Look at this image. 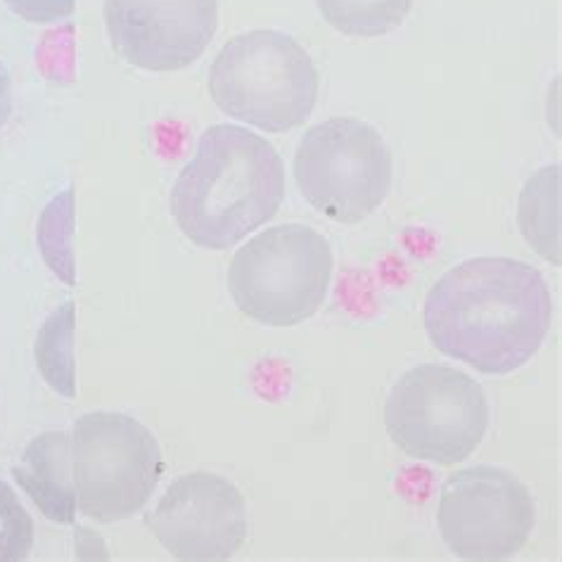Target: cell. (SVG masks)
<instances>
[{"label": "cell", "instance_id": "1", "mask_svg": "<svg viewBox=\"0 0 562 562\" xmlns=\"http://www.w3.org/2000/svg\"><path fill=\"white\" fill-rule=\"evenodd\" d=\"M553 297L535 266L510 257H475L453 266L423 306L437 351L484 375L520 371L546 342Z\"/></svg>", "mask_w": 562, "mask_h": 562}, {"label": "cell", "instance_id": "2", "mask_svg": "<svg viewBox=\"0 0 562 562\" xmlns=\"http://www.w3.org/2000/svg\"><path fill=\"white\" fill-rule=\"evenodd\" d=\"M285 200V165L276 147L243 126L206 128L176 179L169 210L186 238L224 251L278 214Z\"/></svg>", "mask_w": 562, "mask_h": 562}, {"label": "cell", "instance_id": "3", "mask_svg": "<svg viewBox=\"0 0 562 562\" xmlns=\"http://www.w3.org/2000/svg\"><path fill=\"white\" fill-rule=\"evenodd\" d=\"M214 105L247 126L285 133L312 116L321 79L297 38L276 29L233 36L210 67Z\"/></svg>", "mask_w": 562, "mask_h": 562}, {"label": "cell", "instance_id": "4", "mask_svg": "<svg viewBox=\"0 0 562 562\" xmlns=\"http://www.w3.org/2000/svg\"><path fill=\"white\" fill-rule=\"evenodd\" d=\"M333 266V247L318 231L273 226L235 251L228 292L247 318L269 328H294L323 306Z\"/></svg>", "mask_w": 562, "mask_h": 562}, {"label": "cell", "instance_id": "5", "mask_svg": "<svg viewBox=\"0 0 562 562\" xmlns=\"http://www.w3.org/2000/svg\"><path fill=\"white\" fill-rule=\"evenodd\" d=\"M384 427L413 461L456 465L480 449L490 430V402L475 378L443 363H423L392 387Z\"/></svg>", "mask_w": 562, "mask_h": 562}, {"label": "cell", "instance_id": "6", "mask_svg": "<svg viewBox=\"0 0 562 562\" xmlns=\"http://www.w3.org/2000/svg\"><path fill=\"white\" fill-rule=\"evenodd\" d=\"M165 472L157 437L124 413L93 411L71 427V475L77 508L95 522L140 513Z\"/></svg>", "mask_w": 562, "mask_h": 562}, {"label": "cell", "instance_id": "7", "mask_svg": "<svg viewBox=\"0 0 562 562\" xmlns=\"http://www.w3.org/2000/svg\"><path fill=\"white\" fill-rule=\"evenodd\" d=\"M292 169L302 198L345 226L375 214L394 179L387 143L378 128L357 116H333L308 128Z\"/></svg>", "mask_w": 562, "mask_h": 562}, {"label": "cell", "instance_id": "8", "mask_svg": "<svg viewBox=\"0 0 562 562\" xmlns=\"http://www.w3.org/2000/svg\"><path fill=\"white\" fill-rule=\"evenodd\" d=\"M537 522V506L513 472L496 465L458 470L441 486L437 527L447 549L475 562L520 553Z\"/></svg>", "mask_w": 562, "mask_h": 562}, {"label": "cell", "instance_id": "9", "mask_svg": "<svg viewBox=\"0 0 562 562\" xmlns=\"http://www.w3.org/2000/svg\"><path fill=\"white\" fill-rule=\"evenodd\" d=\"M145 525L165 551L186 562L231 560L247 541V503L214 472H188L169 484Z\"/></svg>", "mask_w": 562, "mask_h": 562}, {"label": "cell", "instance_id": "10", "mask_svg": "<svg viewBox=\"0 0 562 562\" xmlns=\"http://www.w3.org/2000/svg\"><path fill=\"white\" fill-rule=\"evenodd\" d=\"M116 55L133 67L169 74L198 63L218 29V0H105Z\"/></svg>", "mask_w": 562, "mask_h": 562}, {"label": "cell", "instance_id": "11", "mask_svg": "<svg viewBox=\"0 0 562 562\" xmlns=\"http://www.w3.org/2000/svg\"><path fill=\"white\" fill-rule=\"evenodd\" d=\"M12 475L43 517L57 525L74 522L77 492L71 475V432L53 430L34 437Z\"/></svg>", "mask_w": 562, "mask_h": 562}, {"label": "cell", "instance_id": "12", "mask_svg": "<svg viewBox=\"0 0 562 562\" xmlns=\"http://www.w3.org/2000/svg\"><path fill=\"white\" fill-rule=\"evenodd\" d=\"M517 221L525 240L546 261L560 266V167H543L520 192Z\"/></svg>", "mask_w": 562, "mask_h": 562}, {"label": "cell", "instance_id": "13", "mask_svg": "<svg viewBox=\"0 0 562 562\" xmlns=\"http://www.w3.org/2000/svg\"><path fill=\"white\" fill-rule=\"evenodd\" d=\"M74 325L77 308L65 302L43 321L36 335L34 357L41 378L65 398L77 396V371H74Z\"/></svg>", "mask_w": 562, "mask_h": 562}, {"label": "cell", "instance_id": "14", "mask_svg": "<svg viewBox=\"0 0 562 562\" xmlns=\"http://www.w3.org/2000/svg\"><path fill=\"white\" fill-rule=\"evenodd\" d=\"M321 18L349 38H380L402 26L413 0H316Z\"/></svg>", "mask_w": 562, "mask_h": 562}, {"label": "cell", "instance_id": "15", "mask_svg": "<svg viewBox=\"0 0 562 562\" xmlns=\"http://www.w3.org/2000/svg\"><path fill=\"white\" fill-rule=\"evenodd\" d=\"M34 549V520L12 492L0 480V562L26 560Z\"/></svg>", "mask_w": 562, "mask_h": 562}, {"label": "cell", "instance_id": "16", "mask_svg": "<svg viewBox=\"0 0 562 562\" xmlns=\"http://www.w3.org/2000/svg\"><path fill=\"white\" fill-rule=\"evenodd\" d=\"M12 14L32 24H57L74 12V0H3Z\"/></svg>", "mask_w": 562, "mask_h": 562}, {"label": "cell", "instance_id": "17", "mask_svg": "<svg viewBox=\"0 0 562 562\" xmlns=\"http://www.w3.org/2000/svg\"><path fill=\"white\" fill-rule=\"evenodd\" d=\"M12 114V79L10 71L0 60V128H3Z\"/></svg>", "mask_w": 562, "mask_h": 562}]
</instances>
